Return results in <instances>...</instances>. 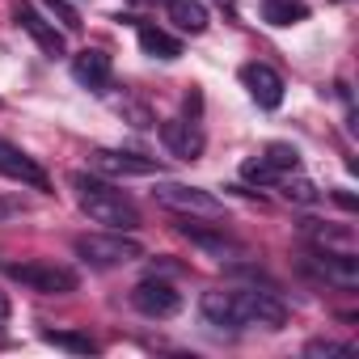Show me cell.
<instances>
[{
    "mask_svg": "<svg viewBox=\"0 0 359 359\" xmlns=\"http://www.w3.org/2000/svg\"><path fill=\"white\" fill-rule=\"evenodd\" d=\"M72 191H76V203L81 212L102 224V229H114V233H135L140 229V208L131 195H123L114 182H106V177L97 173H72L68 177Z\"/></svg>",
    "mask_w": 359,
    "mask_h": 359,
    "instance_id": "cell-1",
    "label": "cell"
},
{
    "mask_svg": "<svg viewBox=\"0 0 359 359\" xmlns=\"http://www.w3.org/2000/svg\"><path fill=\"white\" fill-rule=\"evenodd\" d=\"M72 250H76V258H81L85 266H93V271H110V266H127V262L144 258V245H140L135 237H127V233H114V229H106V233H85V237L72 241Z\"/></svg>",
    "mask_w": 359,
    "mask_h": 359,
    "instance_id": "cell-2",
    "label": "cell"
},
{
    "mask_svg": "<svg viewBox=\"0 0 359 359\" xmlns=\"http://www.w3.org/2000/svg\"><path fill=\"white\" fill-rule=\"evenodd\" d=\"M229 300H233V325L245 330V325H266V330H279L287 321V304L275 296V292H258V287H229Z\"/></svg>",
    "mask_w": 359,
    "mask_h": 359,
    "instance_id": "cell-3",
    "label": "cell"
},
{
    "mask_svg": "<svg viewBox=\"0 0 359 359\" xmlns=\"http://www.w3.org/2000/svg\"><path fill=\"white\" fill-rule=\"evenodd\" d=\"M5 275L30 292H43V296H68L76 292V271L68 266H55V262H5Z\"/></svg>",
    "mask_w": 359,
    "mask_h": 359,
    "instance_id": "cell-4",
    "label": "cell"
},
{
    "mask_svg": "<svg viewBox=\"0 0 359 359\" xmlns=\"http://www.w3.org/2000/svg\"><path fill=\"white\" fill-rule=\"evenodd\" d=\"M152 199L169 212H182V216H208V220H220L224 216V203L203 191V187H187V182H156Z\"/></svg>",
    "mask_w": 359,
    "mask_h": 359,
    "instance_id": "cell-5",
    "label": "cell"
},
{
    "mask_svg": "<svg viewBox=\"0 0 359 359\" xmlns=\"http://www.w3.org/2000/svg\"><path fill=\"white\" fill-rule=\"evenodd\" d=\"M304 271H309L313 279L338 287V292H355V287H359V258H355V254H334V250L317 245V250L304 258Z\"/></svg>",
    "mask_w": 359,
    "mask_h": 359,
    "instance_id": "cell-6",
    "label": "cell"
},
{
    "mask_svg": "<svg viewBox=\"0 0 359 359\" xmlns=\"http://www.w3.org/2000/svg\"><path fill=\"white\" fill-rule=\"evenodd\" d=\"M0 177H9V182H22V187H30V191H51V177H47V169L30 156V152H22L18 144H9V140H0Z\"/></svg>",
    "mask_w": 359,
    "mask_h": 359,
    "instance_id": "cell-7",
    "label": "cell"
},
{
    "mask_svg": "<svg viewBox=\"0 0 359 359\" xmlns=\"http://www.w3.org/2000/svg\"><path fill=\"white\" fill-rule=\"evenodd\" d=\"M89 169H97L106 177H148L161 165H156V156H140V152H123V148H93Z\"/></svg>",
    "mask_w": 359,
    "mask_h": 359,
    "instance_id": "cell-8",
    "label": "cell"
},
{
    "mask_svg": "<svg viewBox=\"0 0 359 359\" xmlns=\"http://www.w3.org/2000/svg\"><path fill=\"white\" fill-rule=\"evenodd\" d=\"M131 304L144 313V317H173L177 309H182V296H177V287L173 283H165V279H140L135 287H131Z\"/></svg>",
    "mask_w": 359,
    "mask_h": 359,
    "instance_id": "cell-9",
    "label": "cell"
},
{
    "mask_svg": "<svg viewBox=\"0 0 359 359\" xmlns=\"http://www.w3.org/2000/svg\"><path fill=\"white\" fill-rule=\"evenodd\" d=\"M13 18H18V26L39 43V51H43V55H51V60H55V55H64V34L55 30V22H47V13H39V9L30 5V0H22V5L13 9Z\"/></svg>",
    "mask_w": 359,
    "mask_h": 359,
    "instance_id": "cell-10",
    "label": "cell"
},
{
    "mask_svg": "<svg viewBox=\"0 0 359 359\" xmlns=\"http://www.w3.org/2000/svg\"><path fill=\"white\" fill-rule=\"evenodd\" d=\"M161 144L177 161H199L203 156V131H199L195 118H169V123H161Z\"/></svg>",
    "mask_w": 359,
    "mask_h": 359,
    "instance_id": "cell-11",
    "label": "cell"
},
{
    "mask_svg": "<svg viewBox=\"0 0 359 359\" xmlns=\"http://www.w3.org/2000/svg\"><path fill=\"white\" fill-rule=\"evenodd\" d=\"M241 85L250 89V97L262 110H279V102H283V76L271 64H245L241 68Z\"/></svg>",
    "mask_w": 359,
    "mask_h": 359,
    "instance_id": "cell-12",
    "label": "cell"
},
{
    "mask_svg": "<svg viewBox=\"0 0 359 359\" xmlns=\"http://www.w3.org/2000/svg\"><path fill=\"white\" fill-rule=\"evenodd\" d=\"M72 76H76V85H85V89H93V93H102V89L110 85V76H114V64H110V55H106V51L85 47L81 55H72Z\"/></svg>",
    "mask_w": 359,
    "mask_h": 359,
    "instance_id": "cell-13",
    "label": "cell"
},
{
    "mask_svg": "<svg viewBox=\"0 0 359 359\" xmlns=\"http://www.w3.org/2000/svg\"><path fill=\"white\" fill-rule=\"evenodd\" d=\"M135 39H140V51L152 55V60H177L182 55V39H173L169 30H161L152 22H135Z\"/></svg>",
    "mask_w": 359,
    "mask_h": 359,
    "instance_id": "cell-14",
    "label": "cell"
},
{
    "mask_svg": "<svg viewBox=\"0 0 359 359\" xmlns=\"http://www.w3.org/2000/svg\"><path fill=\"white\" fill-rule=\"evenodd\" d=\"M177 233L182 237H191L199 250H208V254H216V258H229V254H237V241L233 237H224V229H203V224H195V216L187 220V224H177Z\"/></svg>",
    "mask_w": 359,
    "mask_h": 359,
    "instance_id": "cell-15",
    "label": "cell"
},
{
    "mask_svg": "<svg viewBox=\"0 0 359 359\" xmlns=\"http://www.w3.org/2000/svg\"><path fill=\"white\" fill-rule=\"evenodd\" d=\"M169 22L177 26V30H187V34H203L208 30V5H203V0H169Z\"/></svg>",
    "mask_w": 359,
    "mask_h": 359,
    "instance_id": "cell-16",
    "label": "cell"
},
{
    "mask_svg": "<svg viewBox=\"0 0 359 359\" xmlns=\"http://www.w3.org/2000/svg\"><path fill=\"white\" fill-rule=\"evenodd\" d=\"M199 313H203V321L216 325V330H237V325H233V300H229V287H212V292H203Z\"/></svg>",
    "mask_w": 359,
    "mask_h": 359,
    "instance_id": "cell-17",
    "label": "cell"
},
{
    "mask_svg": "<svg viewBox=\"0 0 359 359\" xmlns=\"http://www.w3.org/2000/svg\"><path fill=\"white\" fill-rule=\"evenodd\" d=\"M309 18L304 0H262V22L266 26H296Z\"/></svg>",
    "mask_w": 359,
    "mask_h": 359,
    "instance_id": "cell-18",
    "label": "cell"
},
{
    "mask_svg": "<svg viewBox=\"0 0 359 359\" xmlns=\"http://www.w3.org/2000/svg\"><path fill=\"white\" fill-rule=\"evenodd\" d=\"M43 342L47 346H60L68 355H93L97 351V342L89 334H76V330H43Z\"/></svg>",
    "mask_w": 359,
    "mask_h": 359,
    "instance_id": "cell-19",
    "label": "cell"
},
{
    "mask_svg": "<svg viewBox=\"0 0 359 359\" xmlns=\"http://www.w3.org/2000/svg\"><path fill=\"white\" fill-rule=\"evenodd\" d=\"M262 161H266L275 173H296V169H300V152H296L292 144H266Z\"/></svg>",
    "mask_w": 359,
    "mask_h": 359,
    "instance_id": "cell-20",
    "label": "cell"
},
{
    "mask_svg": "<svg viewBox=\"0 0 359 359\" xmlns=\"http://www.w3.org/2000/svg\"><path fill=\"white\" fill-rule=\"evenodd\" d=\"M279 187H283V199H292V203H317V199H321L317 187L304 182V177H296V182H292V177L283 173V177H279Z\"/></svg>",
    "mask_w": 359,
    "mask_h": 359,
    "instance_id": "cell-21",
    "label": "cell"
},
{
    "mask_svg": "<svg viewBox=\"0 0 359 359\" xmlns=\"http://www.w3.org/2000/svg\"><path fill=\"white\" fill-rule=\"evenodd\" d=\"M351 351H355L351 342H330V338H313V342L304 346L309 359H321V355H351Z\"/></svg>",
    "mask_w": 359,
    "mask_h": 359,
    "instance_id": "cell-22",
    "label": "cell"
},
{
    "mask_svg": "<svg viewBox=\"0 0 359 359\" xmlns=\"http://www.w3.org/2000/svg\"><path fill=\"white\" fill-rule=\"evenodd\" d=\"M43 9H47L51 18H60L64 30H81V18H76V9L68 5V0H43Z\"/></svg>",
    "mask_w": 359,
    "mask_h": 359,
    "instance_id": "cell-23",
    "label": "cell"
},
{
    "mask_svg": "<svg viewBox=\"0 0 359 359\" xmlns=\"http://www.w3.org/2000/svg\"><path fill=\"white\" fill-rule=\"evenodd\" d=\"M241 177H250V182H279L283 173H275V169L258 156V161H245V165H241Z\"/></svg>",
    "mask_w": 359,
    "mask_h": 359,
    "instance_id": "cell-24",
    "label": "cell"
},
{
    "mask_svg": "<svg viewBox=\"0 0 359 359\" xmlns=\"http://www.w3.org/2000/svg\"><path fill=\"white\" fill-rule=\"evenodd\" d=\"M18 216H26V203L13 199V195H0V224H9V220H18Z\"/></svg>",
    "mask_w": 359,
    "mask_h": 359,
    "instance_id": "cell-25",
    "label": "cell"
},
{
    "mask_svg": "<svg viewBox=\"0 0 359 359\" xmlns=\"http://www.w3.org/2000/svg\"><path fill=\"white\" fill-rule=\"evenodd\" d=\"M9 317V300H5V292H0V321Z\"/></svg>",
    "mask_w": 359,
    "mask_h": 359,
    "instance_id": "cell-26",
    "label": "cell"
},
{
    "mask_svg": "<svg viewBox=\"0 0 359 359\" xmlns=\"http://www.w3.org/2000/svg\"><path fill=\"white\" fill-rule=\"evenodd\" d=\"M152 5H169V0H152Z\"/></svg>",
    "mask_w": 359,
    "mask_h": 359,
    "instance_id": "cell-27",
    "label": "cell"
}]
</instances>
